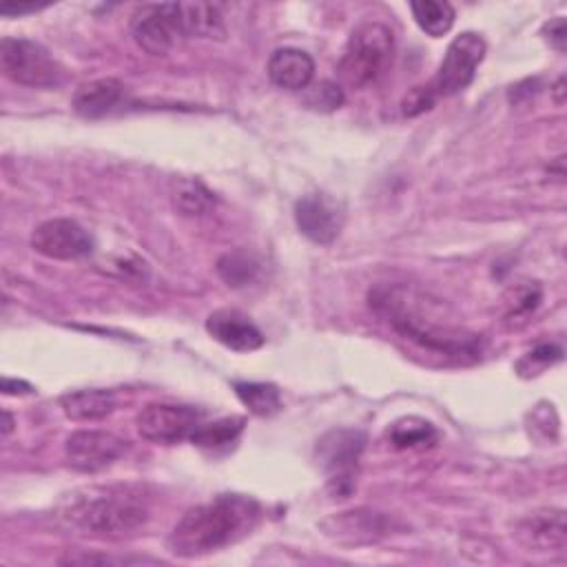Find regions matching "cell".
I'll use <instances>...</instances> for the list:
<instances>
[{"label":"cell","instance_id":"1","mask_svg":"<svg viewBox=\"0 0 567 567\" xmlns=\"http://www.w3.org/2000/svg\"><path fill=\"white\" fill-rule=\"evenodd\" d=\"M368 303L401 339L427 354L458 363L481 357L478 334L465 330L439 297L412 284H379L370 290Z\"/></svg>","mask_w":567,"mask_h":567},{"label":"cell","instance_id":"2","mask_svg":"<svg viewBox=\"0 0 567 567\" xmlns=\"http://www.w3.org/2000/svg\"><path fill=\"white\" fill-rule=\"evenodd\" d=\"M259 503L244 494H219L190 507L168 534V549L177 558H197L246 538L259 523Z\"/></svg>","mask_w":567,"mask_h":567},{"label":"cell","instance_id":"3","mask_svg":"<svg viewBox=\"0 0 567 567\" xmlns=\"http://www.w3.org/2000/svg\"><path fill=\"white\" fill-rule=\"evenodd\" d=\"M58 518L82 536L117 540L137 534L151 509L131 485H91L66 494L58 505Z\"/></svg>","mask_w":567,"mask_h":567},{"label":"cell","instance_id":"4","mask_svg":"<svg viewBox=\"0 0 567 567\" xmlns=\"http://www.w3.org/2000/svg\"><path fill=\"white\" fill-rule=\"evenodd\" d=\"M394 35L377 20L357 24L348 38L339 60V78L350 89H365L374 84L392 64Z\"/></svg>","mask_w":567,"mask_h":567},{"label":"cell","instance_id":"5","mask_svg":"<svg viewBox=\"0 0 567 567\" xmlns=\"http://www.w3.org/2000/svg\"><path fill=\"white\" fill-rule=\"evenodd\" d=\"M0 66L11 82L31 89H53L64 82V69L51 51L27 38L0 40Z\"/></svg>","mask_w":567,"mask_h":567},{"label":"cell","instance_id":"6","mask_svg":"<svg viewBox=\"0 0 567 567\" xmlns=\"http://www.w3.org/2000/svg\"><path fill=\"white\" fill-rule=\"evenodd\" d=\"M363 447L365 434L350 427L330 430L317 441V458L334 498H348L354 492V472Z\"/></svg>","mask_w":567,"mask_h":567},{"label":"cell","instance_id":"7","mask_svg":"<svg viewBox=\"0 0 567 567\" xmlns=\"http://www.w3.org/2000/svg\"><path fill=\"white\" fill-rule=\"evenodd\" d=\"M485 40L474 31L458 33L450 44L447 51L434 73V78L425 84L430 93L439 97L456 95L458 91L467 89L476 75L478 64L485 58Z\"/></svg>","mask_w":567,"mask_h":567},{"label":"cell","instance_id":"8","mask_svg":"<svg viewBox=\"0 0 567 567\" xmlns=\"http://www.w3.org/2000/svg\"><path fill=\"white\" fill-rule=\"evenodd\" d=\"M131 35L135 44L151 55L168 53L177 44V40L184 38L179 22V4H142L131 18Z\"/></svg>","mask_w":567,"mask_h":567},{"label":"cell","instance_id":"9","mask_svg":"<svg viewBox=\"0 0 567 567\" xmlns=\"http://www.w3.org/2000/svg\"><path fill=\"white\" fill-rule=\"evenodd\" d=\"M202 412L190 405L177 403H148L135 419L137 432L151 443L171 445L184 439L199 427Z\"/></svg>","mask_w":567,"mask_h":567},{"label":"cell","instance_id":"10","mask_svg":"<svg viewBox=\"0 0 567 567\" xmlns=\"http://www.w3.org/2000/svg\"><path fill=\"white\" fill-rule=\"evenodd\" d=\"M31 248L49 259H82L93 250V237L78 221L53 217L38 224L31 233Z\"/></svg>","mask_w":567,"mask_h":567},{"label":"cell","instance_id":"11","mask_svg":"<svg viewBox=\"0 0 567 567\" xmlns=\"http://www.w3.org/2000/svg\"><path fill=\"white\" fill-rule=\"evenodd\" d=\"M126 450V441L104 430H78L64 441V456L78 472L93 474L115 463Z\"/></svg>","mask_w":567,"mask_h":567},{"label":"cell","instance_id":"12","mask_svg":"<svg viewBox=\"0 0 567 567\" xmlns=\"http://www.w3.org/2000/svg\"><path fill=\"white\" fill-rule=\"evenodd\" d=\"M343 206L326 193H308L295 204L297 228L315 244H332L343 228Z\"/></svg>","mask_w":567,"mask_h":567},{"label":"cell","instance_id":"13","mask_svg":"<svg viewBox=\"0 0 567 567\" xmlns=\"http://www.w3.org/2000/svg\"><path fill=\"white\" fill-rule=\"evenodd\" d=\"M516 538L527 551H563L567 545V523L563 509H538L516 525Z\"/></svg>","mask_w":567,"mask_h":567},{"label":"cell","instance_id":"14","mask_svg":"<svg viewBox=\"0 0 567 567\" xmlns=\"http://www.w3.org/2000/svg\"><path fill=\"white\" fill-rule=\"evenodd\" d=\"M208 334L235 352H252L264 346L261 330L239 310H215L206 319Z\"/></svg>","mask_w":567,"mask_h":567},{"label":"cell","instance_id":"15","mask_svg":"<svg viewBox=\"0 0 567 567\" xmlns=\"http://www.w3.org/2000/svg\"><path fill=\"white\" fill-rule=\"evenodd\" d=\"M321 527L332 540L339 543H372L388 534L390 520L381 512L352 509L326 518Z\"/></svg>","mask_w":567,"mask_h":567},{"label":"cell","instance_id":"16","mask_svg":"<svg viewBox=\"0 0 567 567\" xmlns=\"http://www.w3.org/2000/svg\"><path fill=\"white\" fill-rule=\"evenodd\" d=\"M266 73L275 86L286 91H301L315 75V60L301 49L281 47L268 58Z\"/></svg>","mask_w":567,"mask_h":567},{"label":"cell","instance_id":"17","mask_svg":"<svg viewBox=\"0 0 567 567\" xmlns=\"http://www.w3.org/2000/svg\"><path fill=\"white\" fill-rule=\"evenodd\" d=\"M124 97V84L115 78H100L82 84L73 95V111L84 120H97L111 113Z\"/></svg>","mask_w":567,"mask_h":567},{"label":"cell","instance_id":"18","mask_svg":"<svg viewBox=\"0 0 567 567\" xmlns=\"http://www.w3.org/2000/svg\"><path fill=\"white\" fill-rule=\"evenodd\" d=\"M179 22L184 38H204V40H224L226 24L221 9L210 2H177Z\"/></svg>","mask_w":567,"mask_h":567},{"label":"cell","instance_id":"19","mask_svg":"<svg viewBox=\"0 0 567 567\" xmlns=\"http://www.w3.org/2000/svg\"><path fill=\"white\" fill-rule=\"evenodd\" d=\"M117 401L111 390L91 388V390H75L60 396V408L66 419L71 421H97L109 416L115 410Z\"/></svg>","mask_w":567,"mask_h":567},{"label":"cell","instance_id":"20","mask_svg":"<svg viewBox=\"0 0 567 567\" xmlns=\"http://www.w3.org/2000/svg\"><path fill=\"white\" fill-rule=\"evenodd\" d=\"M388 439L396 450H425L439 441V430L421 416H403L390 425Z\"/></svg>","mask_w":567,"mask_h":567},{"label":"cell","instance_id":"21","mask_svg":"<svg viewBox=\"0 0 567 567\" xmlns=\"http://www.w3.org/2000/svg\"><path fill=\"white\" fill-rule=\"evenodd\" d=\"M244 423L246 421L241 416H226L213 423H199V427L190 434V441L202 450L221 452L237 443V439L244 432Z\"/></svg>","mask_w":567,"mask_h":567},{"label":"cell","instance_id":"22","mask_svg":"<svg viewBox=\"0 0 567 567\" xmlns=\"http://www.w3.org/2000/svg\"><path fill=\"white\" fill-rule=\"evenodd\" d=\"M410 11L416 24L432 38L445 35L454 24V7L441 0H414L410 2Z\"/></svg>","mask_w":567,"mask_h":567},{"label":"cell","instance_id":"23","mask_svg":"<svg viewBox=\"0 0 567 567\" xmlns=\"http://www.w3.org/2000/svg\"><path fill=\"white\" fill-rule=\"evenodd\" d=\"M235 394L255 416H272L281 410V394L272 383L239 381L235 383Z\"/></svg>","mask_w":567,"mask_h":567},{"label":"cell","instance_id":"24","mask_svg":"<svg viewBox=\"0 0 567 567\" xmlns=\"http://www.w3.org/2000/svg\"><path fill=\"white\" fill-rule=\"evenodd\" d=\"M171 197L175 208L182 210L184 215H204L215 204L213 193L199 179H188V177H179L173 182Z\"/></svg>","mask_w":567,"mask_h":567},{"label":"cell","instance_id":"25","mask_svg":"<svg viewBox=\"0 0 567 567\" xmlns=\"http://www.w3.org/2000/svg\"><path fill=\"white\" fill-rule=\"evenodd\" d=\"M217 275L230 288H244L259 277V261L246 250H233L219 257Z\"/></svg>","mask_w":567,"mask_h":567},{"label":"cell","instance_id":"26","mask_svg":"<svg viewBox=\"0 0 567 567\" xmlns=\"http://www.w3.org/2000/svg\"><path fill=\"white\" fill-rule=\"evenodd\" d=\"M543 292L536 284H520L516 288H512L505 295V306H507V317L509 319H520L527 317L529 312L536 310V306L540 303Z\"/></svg>","mask_w":567,"mask_h":567},{"label":"cell","instance_id":"27","mask_svg":"<svg viewBox=\"0 0 567 567\" xmlns=\"http://www.w3.org/2000/svg\"><path fill=\"white\" fill-rule=\"evenodd\" d=\"M306 104H308L310 109L323 111V113L334 111V109H339V106L343 104V91H341L339 84L323 80V82H319L317 86H312V89L308 91Z\"/></svg>","mask_w":567,"mask_h":567},{"label":"cell","instance_id":"28","mask_svg":"<svg viewBox=\"0 0 567 567\" xmlns=\"http://www.w3.org/2000/svg\"><path fill=\"white\" fill-rule=\"evenodd\" d=\"M434 102H436V97L430 93V89H427L425 84H421V86H414V89L401 100V113H403L405 117H416V115L430 111V109L434 106Z\"/></svg>","mask_w":567,"mask_h":567},{"label":"cell","instance_id":"29","mask_svg":"<svg viewBox=\"0 0 567 567\" xmlns=\"http://www.w3.org/2000/svg\"><path fill=\"white\" fill-rule=\"evenodd\" d=\"M560 348H556V346H538L536 350H532L518 365H523V363H529V374H538L545 365H549V363H554V361H558L560 359Z\"/></svg>","mask_w":567,"mask_h":567},{"label":"cell","instance_id":"30","mask_svg":"<svg viewBox=\"0 0 567 567\" xmlns=\"http://www.w3.org/2000/svg\"><path fill=\"white\" fill-rule=\"evenodd\" d=\"M545 33L549 44L556 49V51H565V44H567V24H565V18L563 16H556L551 18L547 24H545Z\"/></svg>","mask_w":567,"mask_h":567},{"label":"cell","instance_id":"31","mask_svg":"<svg viewBox=\"0 0 567 567\" xmlns=\"http://www.w3.org/2000/svg\"><path fill=\"white\" fill-rule=\"evenodd\" d=\"M44 4H16V2H4L0 4V13L2 16H22V13H33L38 9H42Z\"/></svg>","mask_w":567,"mask_h":567},{"label":"cell","instance_id":"32","mask_svg":"<svg viewBox=\"0 0 567 567\" xmlns=\"http://www.w3.org/2000/svg\"><path fill=\"white\" fill-rule=\"evenodd\" d=\"M2 392L4 394H27L31 392V385L24 381H16V379H2Z\"/></svg>","mask_w":567,"mask_h":567},{"label":"cell","instance_id":"33","mask_svg":"<svg viewBox=\"0 0 567 567\" xmlns=\"http://www.w3.org/2000/svg\"><path fill=\"white\" fill-rule=\"evenodd\" d=\"M551 93H554V102L560 106V104L565 102V78H563V75L556 80V84H554Z\"/></svg>","mask_w":567,"mask_h":567},{"label":"cell","instance_id":"34","mask_svg":"<svg viewBox=\"0 0 567 567\" xmlns=\"http://www.w3.org/2000/svg\"><path fill=\"white\" fill-rule=\"evenodd\" d=\"M2 416H4V423H2V436H7V434L13 430V419H11V414H9V412H4Z\"/></svg>","mask_w":567,"mask_h":567}]
</instances>
